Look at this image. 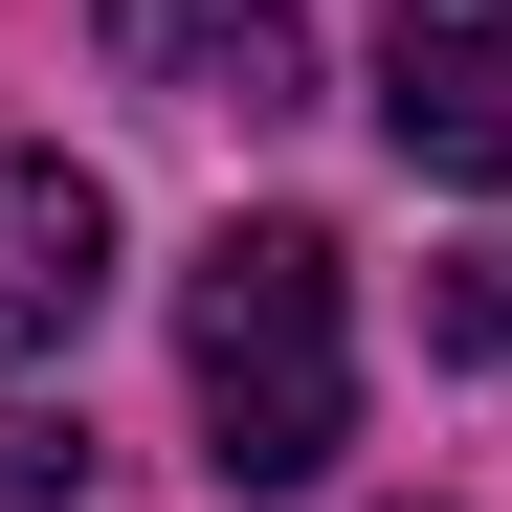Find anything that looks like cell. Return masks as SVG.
<instances>
[{"instance_id":"5b68a950","label":"cell","mask_w":512,"mask_h":512,"mask_svg":"<svg viewBox=\"0 0 512 512\" xmlns=\"http://www.w3.org/2000/svg\"><path fill=\"white\" fill-rule=\"evenodd\" d=\"M0 512H90V423H45V401H0Z\"/></svg>"},{"instance_id":"3957f363","label":"cell","mask_w":512,"mask_h":512,"mask_svg":"<svg viewBox=\"0 0 512 512\" xmlns=\"http://www.w3.org/2000/svg\"><path fill=\"white\" fill-rule=\"evenodd\" d=\"M379 134L423 156V179H512V0H401Z\"/></svg>"},{"instance_id":"277c9868","label":"cell","mask_w":512,"mask_h":512,"mask_svg":"<svg viewBox=\"0 0 512 512\" xmlns=\"http://www.w3.org/2000/svg\"><path fill=\"white\" fill-rule=\"evenodd\" d=\"M90 290H112V179L0 134V379L67 357V334H90Z\"/></svg>"},{"instance_id":"6da1fadb","label":"cell","mask_w":512,"mask_h":512,"mask_svg":"<svg viewBox=\"0 0 512 512\" xmlns=\"http://www.w3.org/2000/svg\"><path fill=\"white\" fill-rule=\"evenodd\" d=\"M179 379H201V468L268 512L357 446V290H334L312 223H223L179 268Z\"/></svg>"},{"instance_id":"7a4b0ae2","label":"cell","mask_w":512,"mask_h":512,"mask_svg":"<svg viewBox=\"0 0 512 512\" xmlns=\"http://www.w3.org/2000/svg\"><path fill=\"white\" fill-rule=\"evenodd\" d=\"M90 45L134 67L156 112H245V134L312 112V23H290V0H90Z\"/></svg>"},{"instance_id":"8992f818","label":"cell","mask_w":512,"mask_h":512,"mask_svg":"<svg viewBox=\"0 0 512 512\" xmlns=\"http://www.w3.org/2000/svg\"><path fill=\"white\" fill-rule=\"evenodd\" d=\"M423 334H446V357H512V245H446V268H423Z\"/></svg>"}]
</instances>
